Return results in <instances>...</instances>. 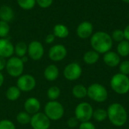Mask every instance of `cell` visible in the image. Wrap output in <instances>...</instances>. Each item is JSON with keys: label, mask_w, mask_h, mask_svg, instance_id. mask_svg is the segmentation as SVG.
Returning a JSON list of instances; mask_svg holds the SVG:
<instances>
[{"label": "cell", "mask_w": 129, "mask_h": 129, "mask_svg": "<svg viewBox=\"0 0 129 129\" xmlns=\"http://www.w3.org/2000/svg\"><path fill=\"white\" fill-rule=\"evenodd\" d=\"M90 45L94 51L99 54H105L111 51L113 41L109 33L104 31H98L91 36Z\"/></svg>", "instance_id": "obj_1"}, {"label": "cell", "mask_w": 129, "mask_h": 129, "mask_svg": "<svg viewBox=\"0 0 129 129\" xmlns=\"http://www.w3.org/2000/svg\"><path fill=\"white\" fill-rule=\"evenodd\" d=\"M107 118L116 127L123 126L128 120V113L125 108L119 103H113L107 108Z\"/></svg>", "instance_id": "obj_2"}, {"label": "cell", "mask_w": 129, "mask_h": 129, "mask_svg": "<svg viewBox=\"0 0 129 129\" xmlns=\"http://www.w3.org/2000/svg\"><path fill=\"white\" fill-rule=\"evenodd\" d=\"M44 113L51 121H58L64 115V107L57 101H49L45 105Z\"/></svg>", "instance_id": "obj_3"}, {"label": "cell", "mask_w": 129, "mask_h": 129, "mask_svg": "<svg viewBox=\"0 0 129 129\" xmlns=\"http://www.w3.org/2000/svg\"><path fill=\"white\" fill-rule=\"evenodd\" d=\"M110 87L118 94H125L129 91V78L120 73L115 74L110 79Z\"/></svg>", "instance_id": "obj_4"}, {"label": "cell", "mask_w": 129, "mask_h": 129, "mask_svg": "<svg viewBox=\"0 0 129 129\" xmlns=\"http://www.w3.org/2000/svg\"><path fill=\"white\" fill-rule=\"evenodd\" d=\"M24 64L25 63L22 61L20 57L12 56L7 60L5 70L10 76L18 78L22 74H23Z\"/></svg>", "instance_id": "obj_5"}, {"label": "cell", "mask_w": 129, "mask_h": 129, "mask_svg": "<svg viewBox=\"0 0 129 129\" xmlns=\"http://www.w3.org/2000/svg\"><path fill=\"white\" fill-rule=\"evenodd\" d=\"M87 96L95 102L103 103L108 98V91L104 85L99 83H94L88 86Z\"/></svg>", "instance_id": "obj_6"}, {"label": "cell", "mask_w": 129, "mask_h": 129, "mask_svg": "<svg viewBox=\"0 0 129 129\" xmlns=\"http://www.w3.org/2000/svg\"><path fill=\"white\" fill-rule=\"evenodd\" d=\"M94 110L92 106L87 102L79 104L75 109V116L79 122L90 121L93 117Z\"/></svg>", "instance_id": "obj_7"}, {"label": "cell", "mask_w": 129, "mask_h": 129, "mask_svg": "<svg viewBox=\"0 0 129 129\" xmlns=\"http://www.w3.org/2000/svg\"><path fill=\"white\" fill-rule=\"evenodd\" d=\"M16 85L21 91L29 92L36 88V80L35 77L30 74H22L17 78Z\"/></svg>", "instance_id": "obj_8"}, {"label": "cell", "mask_w": 129, "mask_h": 129, "mask_svg": "<svg viewBox=\"0 0 129 129\" xmlns=\"http://www.w3.org/2000/svg\"><path fill=\"white\" fill-rule=\"evenodd\" d=\"M45 54V48L42 43L38 40H33L28 44L27 55L33 60H41Z\"/></svg>", "instance_id": "obj_9"}, {"label": "cell", "mask_w": 129, "mask_h": 129, "mask_svg": "<svg viewBox=\"0 0 129 129\" xmlns=\"http://www.w3.org/2000/svg\"><path fill=\"white\" fill-rule=\"evenodd\" d=\"M82 73V69L76 62H72L67 64L63 69V76L69 81H75L80 78Z\"/></svg>", "instance_id": "obj_10"}, {"label": "cell", "mask_w": 129, "mask_h": 129, "mask_svg": "<svg viewBox=\"0 0 129 129\" xmlns=\"http://www.w3.org/2000/svg\"><path fill=\"white\" fill-rule=\"evenodd\" d=\"M29 124L33 129H49L51 120L44 113L39 112L32 116Z\"/></svg>", "instance_id": "obj_11"}, {"label": "cell", "mask_w": 129, "mask_h": 129, "mask_svg": "<svg viewBox=\"0 0 129 129\" xmlns=\"http://www.w3.org/2000/svg\"><path fill=\"white\" fill-rule=\"evenodd\" d=\"M67 55V49L62 44L52 45L48 51V57L54 62H59L65 59Z\"/></svg>", "instance_id": "obj_12"}, {"label": "cell", "mask_w": 129, "mask_h": 129, "mask_svg": "<svg viewBox=\"0 0 129 129\" xmlns=\"http://www.w3.org/2000/svg\"><path fill=\"white\" fill-rule=\"evenodd\" d=\"M94 33L93 24L88 20L81 22L76 28V35L82 39H87L91 38Z\"/></svg>", "instance_id": "obj_13"}, {"label": "cell", "mask_w": 129, "mask_h": 129, "mask_svg": "<svg viewBox=\"0 0 129 129\" xmlns=\"http://www.w3.org/2000/svg\"><path fill=\"white\" fill-rule=\"evenodd\" d=\"M14 54V45L8 38H0V57L8 59Z\"/></svg>", "instance_id": "obj_14"}, {"label": "cell", "mask_w": 129, "mask_h": 129, "mask_svg": "<svg viewBox=\"0 0 129 129\" xmlns=\"http://www.w3.org/2000/svg\"><path fill=\"white\" fill-rule=\"evenodd\" d=\"M24 111L31 116L39 113L41 110V103L38 98L35 97L28 98L23 104Z\"/></svg>", "instance_id": "obj_15"}, {"label": "cell", "mask_w": 129, "mask_h": 129, "mask_svg": "<svg viewBox=\"0 0 129 129\" xmlns=\"http://www.w3.org/2000/svg\"><path fill=\"white\" fill-rule=\"evenodd\" d=\"M103 60L104 63L110 67H116L119 65L121 62L120 56L117 54V52L113 51H110L104 54Z\"/></svg>", "instance_id": "obj_16"}, {"label": "cell", "mask_w": 129, "mask_h": 129, "mask_svg": "<svg viewBox=\"0 0 129 129\" xmlns=\"http://www.w3.org/2000/svg\"><path fill=\"white\" fill-rule=\"evenodd\" d=\"M43 75L47 81L53 82L59 77L60 71L58 67L55 64H49L45 68Z\"/></svg>", "instance_id": "obj_17"}, {"label": "cell", "mask_w": 129, "mask_h": 129, "mask_svg": "<svg viewBox=\"0 0 129 129\" xmlns=\"http://www.w3.org/2000/svg\"><path fill=\"white\" fill-rule=\"evenodd\" d=\"M14 9L7 5H3L0 7V20L9 23L12 21L14 18Z\"/></svg>", "instance_id": "obj_18"}, {"label": "cell", "mask_w": 129, "mask_h": 129, "mask_svg": "<svg viewBox=\"0 0 129 129\" xmlns=\"http://www.w3.org/2000/svg\"><path fill=\"white\" fill-rule=\"evenodd\" d=\"M52 33L54 35L56 38L66 39L70 35V29L63 23H57L53 28Z\"/></svg>", "instance_id": "obj_19"}, {"label": "cell", "mask_w": 129, "mask_h": 129, "mask_svg": "<svg viewBox=\"0 0 129 129\" xmlns=\"http://www.w3.org/2000/svg\"><path fill=\"white\" fill-rule=\"evenodd\" d=\"M21 95V91L17 85H12L8 88L5 91V97L10 101H17Z\"/></svg>", "instance_id": "obj_20"}, {"label": "cell", "mask_w": 129, "mask_h": 129, "mask_svg": "<svg viewBox=\"0 0 129 129\" xmlns=\"http://www.w3.org/2000/svg\"><path fill=\"white\" fill-rule=\"evenodd\" d=\"M100 58V54L94 50L86 51L83 55V61L88 65L95 64Z\"/></svg>", "instance_id": "obj_21"}, {"label": "cell", "mask_w": 129, "mask_h": 129, "mask_svg": "<svg viewBox=\"0 0 129 129\" xmlns=\"http://www.w3.org/2000/svg\"><path fill=\"white\" fill-rule=\"evenodd\" d=\"M87 93L88 88L82 84L76 85L72 89V94L73 97L77 99H82L85 98L87 96Z\"/></svg>", "instance_id": "obj_22"}, {"label": "cell", "mask_w": 129, "mask_h": 129, "mask_svg": "<svg viewBox=\"0 0 129 129\" xmlns=\"http://www.w3.org/2000/svg\"><path fill=\"white\" fill-rule=\"evenodd\" d=\"M28 45L24 42H18L14 45V54L18 57H22L27 54Z\"/></svg>", "instance_id": "obj_23"}, {"label": "cell", "mask_w": 129, "mask_h": 129, "mask_svg": "<svg viewBox=\"0 0 129 129\" xmlns=\"http://www.w3.org/2000/svg\"><path fill=\"white\" fill-rule=\"evenodd\" d=\"M117 54L120 57H128L129 55V42L127 40H123L118 43L116 47Z\"/></svg>", "instance_id": "obj_24"}, {"label": "cell", "mask_w": 129, "mask_h": 129, "mask_svg": "<svg viewBox=\"0 0 129 129\" xmlns=\"http://www.w3.org/2000/svg\"><path fill=\"white\" fill-rule=\"evenodd\" d=\"M61 91L59 87L56 85L51 86L48 90H47V98L49 99V101H57L59 97L60 96Z\"/></svg>", "instance_id": "obj_25"}, {"label": "cell", "mask_w": 129, "mask_h": 129, "mask_svg": "<svg viewBox=\"0 0 129 129\" xmlns=\"http://www.w3.org/2000/svg\"><path fill=\"white\" fill-rule=\"evenodd\" d=\"M32 116L26 113V111H21L18 113L16 116V120L17 122L22 125H26L30 123Z\"/></svg>", "instance_id": "obj_26"}, {"label": "cell", "mask_w": 129, "mask_h": 129, "mask_svg": "<svg viewBox=\"0 0 129 129\" xmlns=\"http://www.w3.org/2000/svg\"><path fill=\"white\" fill-rule=\"evenodd\" d=\"M18 6L25 11H29L35 8L36 5V0H17Z\"/></svg>", "instance_id": "obj_27"}, {"label": "cell", "mask_w": 129, "mask_h": 129, "mask_svg": "<svg viewBox=\"0 0 129 129\" xmlns=\"http://www.w3.org/2000/svg\"><path fill=\"white\" fill-rule=\"evenodd\" d=\"M93 118L97 122H104V120H106V119H107V112L106 110L102 108L96 109L95 110H94Z\"/></svg>", "instance_id": "obj_28"}, {"label": "cell", "mask_w": 129, "mask_h": 129, "mask_svg": "<svg viewBox=\"0 0 129 129\" xmlns=\"http://www.w3.org/2000/svg\"><path fill=\"white\" fill-rule=\"evenodd\" d=\"M11 30L8 23L0 20V38H7Z\"/></svg>", "instance_id": "obj_29"}, {"label": "cell", "mask_w": 129, "mask_h": 129, "mask_svg": "<svg viewBox=\"0 0 129 129\" xmlns=\"http://www.w3.org/2000/svg\"><path fill=\"white\" fill-rule=\"evenodd\" d=\"M112 37L113 41L114 42H120L123 40H125V36H124V32L122 29H115L112 34L110 35Z\"/></svg>", "instance_id": "obj_30"}, {"label": "cell", "mask_w": 129, "mask_h": 129, "mask_svg": "<svg viewBox=\"0 0 129 129\" xmlns=\"http://www.w3.org/2000/svg\"><path fill=\"white\" fill-rule=\"evenodd\" d=\"M0 129H16V127L11 120L2 119L0 121Z\"/></svg>", "instance_id": "obj_31"}, {"label": "cell", "mask_w": 129, "mask_h": 129, "mask_svg": "<svg viewBox=\"0 0 129 129\" xmlns=\"http://www.w3.org/2000/svg\"><path fill=\"white\" fill-rule=\"evenodd\" d=\"M120 73L128 76L129 75V60H124L119 63Z\"/></svg>", "instance_id": "obj_32"}, {"label": "cell", "mask_w": 129, "mask_h": 129, "mask_svg": "<svg viewBox=\"0 0 129 129\" xmlns=\"http://www.w3.org/2000/svg\"><path fill=\"white\" fill-rule=\"evenodd\" d=\"M36 5L41 8H48L51 7L54 2V0H36Z\"/></svg>", "instance_id": "obj_33"}, {"label": "cell", "mask_w": 129, "mask_h": 129, "mask_svg": "<svg viewBox=\"0 0 129 129\" xmlns=\"http://www.w3.org/2000/svg\"><path fill=\"white\" fill-rule=\"evenodd\" d=\"M79 129H96L95 125L90 121L80 122L79 125Z\"/></svg>", "instance_id": "obj_34"}, {"label": "cell", "mask_w": 129, "mask_h": 129, "mask_svg": "<svg viewBox=\"0 0 129 129\" xmlns=\"http://www.w3.org/2000/svg\"><path fill=\"white\" fill-rule=\"evenodd\" d=\"M79 120L76 118V116L73 117H70L68 120H67V125L69 128H74L76 127H77L79 125Z\"/></svg>", "instance_id": "obj_35"}, {"label": "cell", "mask_w": 129, "mask_h": 129, "mask_svg": "<svg viewBox=\"0 0 129 129\" xmlns=\"http://www.w3.org/2000/svg\"><path fill=\"white\" fill-rule=\"evenodd\" d=\"M55 39H56V37L54 36V35L53 33H49V34H48V35L45 36V43H46V44L50 45V44L54 43V42Z\"/></svg>", "instance_id": "obj_36"}, {"label": "cell", "mask_w": 129, "mask_h": 129, "mask_svg": "<svg viewBox=\"0 0 129 129\" xmlns=\"http://www.w3.org/2000/svg\"><path fill=\"white\" fill-rule=\"evenodd\" d=\"M6 59L4 57H0V72L4 70L6 67Z\"/></svg>", "instance_id": "obj_37"}, {"label": "cell", "mask_w": 129, "mask_h": 129, "mask_svg": "<svg viewBox=\"0 0 129 129\" xmlns=\"http://www.w3.org/2000/svg\"><path fill=\"white\" fill-rule=\"evenodd\" d=\"M123 32H124V36H125V39L129 42V24L128 25H127V26H125V28L124 29Z\"/></svg>", "instance_id": "obj_38"}, {"label": "cell", "mask_w": 129, "mask_h": 129, "mask_svg": "<svg viewBox=\"0 0 129 129\" xmlns=\"http://www.w3.org/2000/svg\"><path fill=\"white\" fill-rule=\"evenodd\" d=\"M4 81H5L4 75L2 74V72H0V88L2 86V85H3V83H4Z\"/></svg>", "instance_id": "obj_39"}, {"label": "cell", "mask_w": 129, "mask_h": 129, "mask_svg": "<svg viewBox=\"0 0 129 129\" xmlns=\"http://www.w3.org/2000/svg\"><path fill=\"white\" fill-rule=\"evenodd\" d=\"M21 58V60H22V61L24 63H26L27 61H28V60H29V57L28 56H23V57H20Z\"/></svg>", "instance_id": "obj_40"}, {"label": "cell", "mask_w": 129, "mask_h": 129, "mask_svg": "<svg viewBox=\"0 0 129 129\" xmlns=\"http://www.w3.org/2000/svg\"><path fill=\"white\" fill-rule=\"evenodd\" d=\"M123 2H125V3H127V4H129V0H122Z\"/></svg>", "instance_id": "obj_41"}, {"label": "cell", "mask_w": 129, "mask_h": 129, "mask_svg": "<svg viewBox=\"0 0 129 129\" xmlns=\"http://www.w3.org/2000/svg\"><path fill=\"white\" fill-rule=\"evenodd\" d=\"M128 19H129V13H128Z\"/></svg>", "instance_id": "obj_42"}]
</instances>
